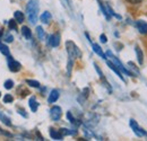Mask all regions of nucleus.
I'll use <instances>...</instances> for the list:
<instances>
[{
    "instance_id": "27",
    "label": "nucleus",
    "mask_w": 147,
    "mask_h": 141,
    "mask_svg": "<svg viewBox=\"0 0 147 141\" xmlns=\"http://www.w3.org/2000/svg\"><path fill=\"white\" fill-rule=\"evenodd\" d=\"M59 131L61 132L62 136H69V134H74V133H75V132H71V131L68 130V129H60Z\"/></svg>"
},
{
    "instance_id": "19",
    "label": "nucleus",
    "mask_w": 147,
    "mask_h": 141,
    "mask_svg": "<svg viewBox=\"0 0 147 141\" xmlns=\"http://www.w3.org/2000/svg\"><path fill=\"white\" fill-rule=\"evenodd\" d=\"M0 52L2 53L3 55H6L7 58L10 56V50H9V48L6 44H3V43H0Z\"/></svg>"
},
{
    "instance_id": "33",
    "label": "nucleus",
    "mask_w": 147,
    "mask_h": 141,
    "mask_svg": "<svg viewBox=\"0 0 147 141\" xmlns=\"http://www.w3.org/2000/svg\"><path fill=\"white\" fill-rule=\"evenodd\" d=\"M18 113L20 114V115H23L24 117H27V116H28V115L25 113V111H24V109H20V108H18Z\"/></svg>"
},
{
    "instance_id": "34",
    "label": "nucleus",
    "mask_w": 147,
    "mask_h": 141,
    "mask_svg": "<svg viewBox=\"0 0 147 141\" xmlns=\"http://www.w3.org/2000/svg\"><path fill=\"white\" fill-rule=\"evenodd\" d=\"M1 36H2V32H0V38H1Z\"/></svg>"
},
{
    "instance_id": "7",
    "label": "nucleus",
    "mask_w": 147,
    "mask_h": 141,
    "mask_svg": "<svg viewBox=\"0 0 147 141\" xmlns=\"http://www.w3.org/2000/svg\"><path fill=\"white\" fill-rule=\"evenodd\" d=\"M48 44L52 48H57L59 44H60V35L59 34H52V35L49 36V40H48Z\"/></svg>"
},
{
    "instance_id": "11",
    "label": "nucleus",
    "mask_w": 147,
    "mask_h": 141,
    "mask_svg": "<svg viewBox=\"0 0 147 141\" xmlns=\"http://www.w3.org/2000/svg\"><path fill=\"white\" fill-rule=\"evenodd\" d=\"M97 2H98V5H100V8H101V10H102V13H103V15L105 16V18L108 19V20H110L111 19V15L109 14V11H108V8H107V6L102 2V0H97Z\"/></svg>"
},
{
    "instance_id": "16",
    "label": "nucleus",
    "mask_w": 147,
    "mask_h": 141,
    "mask_svg": "<svg viewBox=\"0 0 147 141\" xmlns=\"http://www.w3.org/2000/svg\"><path fill=\"white\" fill-rule=\"evenodd\" d=\"M22 34L26 40H31L32 38V32L27 26H23L22 27Z\"/></svg>"
},
{
    "instance_id": "5",
    "label": "nucleus",
    "mask_w": 147,
    "mask_h": 141,
    "mask_svg": "<svg viewBox=\"0 0 147 141\" xmlns=\"http://www.w3.org/2000/svg\"><path fill=\"white\" fill-rule=\"evenodd\" d=\"M61 115H62V109L60 106H53L51 109H50V116L52 119V121H59L61 119Z\"/></svg>"
},
{
    "instance_id": "10",
    "label": "nucleus",
    "mask_w": 147,
    "mask_h": 141,
    "mask_svg": "<svg viewBox=\"0 0 147 141\" xmlns=\"http://www.w3.org/2000/svg\"><path fill=\"white\" fill-rule=\"evenodd\" d=\"M135 51H136L138 63H139V64H143V62H144V53L142 51V49H140L138 45H136V46H135Z\"/></svg>"
},
{
    "instance_id": "2",
    "label": "nucleus",
    "mask_w": 147,
    "mask_h": 141,
    "mask_svg": "<svg viewBox=\"0 0 147 141\" xmlns=\"http://www.w3.org/2000/svg\"><path fill=\"white\" fill-rule=\"evenodd\" d=\"M66 49H67V53H68L69 60L75 61V59L82 56L80 50L78 49V46L74 43L73 41H67V42H66Z\"/></svg>"
},
{
    "instance_id": "9",
    "label": "nucleus",
    "mask_w": 147,
    "mask_h": 141,
    "mask_svg": "<svg viewBox=\"0 0 147 141\" xmlns=\"http://www.w3.org/2000/svg\"><path fill=\"white\" fill-rule=\"evenodd\" d=\"M107 64L109 66V68H110L111 70H113L115 73H117V76H118L122 81H125V83H126V80H125V78H123V76H122V72L118 69V67H117L112 61H107Z\"/></svg>"
},
{
    "instance_id": "13",
    "label": "nucleus",
    "mask_w": 147,
    "mask_h": 141,
    "mask_svg": "<svg viewBox=\"0 0 147 141\" xmlns=\"http://www.w3.org/2000/svg\"><path fill=\"white\" fill-rule=\"evenodd\" d=\"M58 98H59V91H58L57 89H53V90L50 93V95H49L48 102H49V103H55V102L58 101Z\"/></svg>"
},
{
    "instance_id": "4",
    "label": "nucleus",
    "mask_w": 147,
    "mask_h": 141,
    "mask_svg": "<svg viewBox=\"0 0 147 141\" xmlns=\"http://www.w3.org/2000/svg\"><path fill=\"white\" fill-rule=\"evenodd\" d=\"M129 125H130V128L132 129V131L135 132V134H136L137 137H147V132L144 130V129L139 128L138 123H137V122H136L134 119H131V120H130Z\"/></svg>"
},
{
    "instance_id": "26",
    "label": "nucleus",
    "mask_w": 147,
    "mask_h": 141,
    "mask_svg": "<svg viewBox=\"0 0 147 141\" xmlns=\"http://www.w3.org/2000/svg\"><path fill=\"white\" fill-rule=\"evenodd\" d=\"M13 101H14V97L10 94H6L3 96V103H13Z\"/></svg>"
},
{
    "instance_id": "35",
    "label": "nucleus",
    "mask_w": 147,
    "mask_h": 141,
    "mask_svg": "<svg viewBox=\"0 0 147 141\" xmlns=\"http://www.w3.org/2000/svg\"><path fill=\"white\" fill-rule=\"evenodd\" d=\"M0 96H1V95H0Z\"/></svg>"
},
{
    "instance_id": "18",
    "label": "nucleus",
    "mask_w": 147,
    "mask_h": 141,
    "mask_svg": "<svg viewBox=\"0 0 147 141\" xmlns=\"http://www.w3.org/2000/svg\"><path fill=\"white\" fill-rule=\"evenodd\" d=\"M0 121L2 122L3 124H6L7 126H11V122H10V119L6 115V114H3L2 112H0Z\"/></svg>"
},
{
    "instance_id": "31",
    "label": "nucleus",
    "mask_w": 147,
    "mask_h": 141,
    "mask_svg": "<svg viewBox=\"0 0 147 141\" xmlns=\"http://www.w3.org/2000/svg\"><path fill=\"white\" fill-rule=\"evenodd\" d=\"M100 41H101L102 43H107V42H108V38H107V36L104 35V34H102V35L100 36Z\"/></svg>"
},
{
    "instance_id": "14",
    "label": "nucleus",
    "mask_w": 147,
    "mask_h": 141,
    "mask_svg": "<svg viewBox=\"0 0 147 141\" xmlns=\"http://www.w3.org/2000/svg\"><path fill=\"white\" fill-rule=\"evenodd\" d=\"M51 18H52V16H51V14H50L49 11H44V13L40 16V19H41V21H42L43 24H49L50 20H51Z\"/></svg>"
},
{
    "instance_id": "23",
    "label": "nucleus",
    "mask_w": 147,
    "mask_h": 141,
    "mask_svg": "<svg viewBox=\"0 0 147 141\" xmlns=\"http://www.w3.org/2000/svg\"><path fill=\"white\" fill-rule=\"evenodd\" d=\"M8 26L10 30H14V31H17V21L16 19H11L8 21Z\"/></svg>"
},
{
    "instance_id": "32",
    "label": "nucleus",
    "mask_w": 147,
    "mask_h": 141,
    "mask_svg": "<svg viewBox=\"0 0 147 141\" xmlns=\"http://www.w3.org/2000/svg\"><path fill=\"white\" fill-rule=\"evenodd\" d=\"M128 2H130V3H132V5H137V3H140L143 0H127Z\"/></svg>"
},
{
    "instance_id": "24",
    "label": "nucleus",
    "mask_w": 147,
    "mask_h": 141,
    "mask_svg": "<svg viewBox=\"0 0 147 141\" xmlns=\"http://www.w3.org/2000/svg\"><path fill=\"white\" fill-rule=\"evenodd\" d=\"M36 34L40 40H43V38H44V35H45V34H44V31H43V28H42L41 26H37L36 27Z\"/></svg>"
},
{
    "instance_id": "3",
    "label": "nucleus",
    "mask_w": 147,
    "mask_h": 141,
    "mask_svg": "<svg viewBox=\"0 0 147 141\" xmlns=\"http://www.w3.org/2000/svg\"><path fill=\"white\" fill-rule=\"evenodd\" d=\"M107 55H108L111 60H112V62H113V63H114V64L118 67V69L121 71L122 73H126V75H127V76H129V77H134V76H135V75H134L131 71H129L128 69H127V68H126V67H125V66L121 63V61H120V60H119V59H118L115 55H113V54H112V52H111L110 50H109V51H107Z\"/></svg>"
},
{
    "instance_id": "8",
    "label": "nucleus",
    "mask_w": 147,
    "mask_h": 141,
    "mask_svg": "<svg viewBox=\"0 0 147 141\" xmlns=\"http://www.w3.org/2000/svg\"><path fill=\"white\" fill-rule=\"evenodd\" d=\"M136 27L139 31L140 34H147V21L145 20H137L136 21Z\"/></svg>"
},
{
    "instance_id": "29",
    "label": "nucleus",
    "mask_w": 147,
    "mask_h": 141,
    "mask_svg": "<svg viewBox=\"0 0 147 141\" xmlns=\"http://www.w3.org/2000/svg\"><path fill=\"white\" fill-rule=\"evenodd\" d=\"M0 134H3L5 137H8V138H11V137H13L11 133H9V132H7V131H3V130H1V129H0Z\"/></svg>"
},
{
    "instance_id": "6",
    "label": "nucleus",
    "mask_w": 147,
    "mask_h": 141,
    "mask_svg": "<svg viewBox=\"0 0 147 141\" xmlns=\"http://www.w3.org/2000/svg\"><path fill=\"white\" fill-rule=\"evenodd\" d=\"M8 67H9V70L11 72H18L22 69V64L18 61L14 60L11 56H8Z\"/></svg>"
},
{
    "instance_id": "28",
    "label": "nucleus",
    "mask_w": 147,
    "mask_h": 141,
    "mask_svg": "<svg viewBox=\"0 0 147 141\" xmlns=\"http://www.w3.org/2000/svg\"><path fill=\"white\" fill-rule=\"evenodd\" d=\"M5 41H6V42H8V43H10V42H13V41H14V36L11 35V34H7L6 37H5Z\"/></svg>"
},
{
    "instance_id": "30",
    "label": "nucleus",
    "mask_w": 147,
    "mask_h": 141,
    "mask_svg": "<svg viewBox=\"0 0 147 141\" xmlns=\"http://www.w3.org/2000/svg\"><path fill=\"white\" fill-rule=\"evenodd\" d=\"M128 64H129V66H131V68H132V70H135V71H136V73H139V70L137 69V67H136V66H135V64H134V63H132L131 61H129V62H128Z\"/></svg>"
},
{
    "instance_id": "12",
    "label": "nucleus",
    "mask_w": 147,
    "mask_h": 141,
    "mask_svg": "<svg viewBox=\"0 0 147 141\" xmlns=\"http://www.w3.org/2000/svg\"><path fill=\"white\" fill-rule=\"evenodd\" d=\"M50 136L55 140H62V138H63V136L61 134V132L58 131V130H55V129H50Z\"/></svg>"
},
{
    "instance_id": "22",
    "label": "nucleus",
    "mask_w": 147,
    "mask_h": 141,
    "mask_svg": "<svg viewBox=\"0 0 147 141\" xmlns=\"http://www.w3.org/2000/svg\"><path fill=\"white\" fill-rule=\"evenodd\" d=\"M67 119L69 120V122L71 124H75V125H79V124H80L79 122H77V120L73 116L71 112H67Z\"/></svg>"
},
{
    "instance_id": "15",
    "label": "nucleus",
    "mask_w": 147,
    "mask_h": 141,
    "mask_svg": "<svg viewBox=\"0 0 147 141\" xmlns=\"http://www.w3.org/2000/svg\"><path fill=\"white\" fill-rule=\"evenodd\" d=\"M28 105H30V107H31L32 112H36L37 108H38V103L36 102L35 97H31V98H30V101H28Z\"/></svg>"
},
{
    "instance_id": "17",
    "label": "nucleus",
    "mask_w": 147,
    "mask_h": 141,
    "mask_svg": "<svg viewBox=\"0 0 147 141\" xmlns=\"http://www.w3.org/2000/svg\"><path fill=\"white\" fill-rule=\"evenodd\" d=\"M93 51L96 53V54H98L101 58H103V59H107V55L103 53L102 49H101V46H100L98 44H93Z\"/></svg>"
},
{
    "instance_id": "21",
    "label": "nucleus",
    "mask_w": 147,
    "mask_h": 141,
    "mask_svg": "<svg viewBox=\"0 0 147 141\" xmlns=\"http://www.w3.org/2000/svg\"><path fill=\"white\" fill-rule=\"evenodd\" d=\"M26 84L31 87H34V88H40V83L36 80H32V79H26Z\"/></svg>"
},
{
    "instance_id": "20",
    "label": "nucleus",
    "mask_w": 147,
    "mask_h": 141,
    "mask_svg": "<svg viewBox=\"0 0 147 141\" xmlns=\"http://www.w3.org/2000/svg\"><path fill=\"white\" fill-rule=\"evenodd\" d=\"M14 16H15V19H16V21H17V23H19V24H22V23L24 21V18H25V16H24V14H23L22 11H19V10L15 11Z\"/></svg>"
},
{
    "instance_id": "1",
    "label": "nucleus",
    "mask_w": 147,
    "mask_h": 141,
    "mask_svg": "<svg viewBox=\"0 0 147 141\" xmlns=\"http://www.w3.org/2000/svg\"><path fill=\"white\" fill-rule=\"evenodd\" d=\"M26 13L31 24H36L38 18V2L37 0H30L26 6Z\"/></svg>"
},
{
    "instance_id": "25",
    "label": "nucleus",
    "mask_w": 147,
    "mask_h": 141,
    "mask_svg": "<svg viewBox=\"0 0 147 141\" xmlns=\"http://www.w3.org/2000/svg\"><path fill=\"white\" fill-rule=\"evenodd\" d=\"M3 86H5V88L6 89H11L13 87H14V81H13L11 79H8V80L5 81Z\"/></svg>"
}]
</instances>
